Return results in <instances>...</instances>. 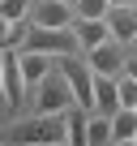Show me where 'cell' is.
<instances>
[{
    "mask_svg": "<svg viewBox=\"0 0 137 146\" xmlns=\"http://www.w3.org/2000/svg\"><path fill=\"white\" fill-rule=\"evenodd\" d=\"M73 35H77V47H86V52L99 47V43H107V39H116L111 26H107V17H77Z\"/></svg>",
    "mask_w": 137,
    "mask_h": 146,
    "instance_id": "cell-6",
    "label": "cell"
},
{
    "mask_svg": "<svg viewBox=\"0 0 137 146\" xmlns=\"http://www.w3.org/2000/svg\"><path fill=\"white\" fill-rule=\"evenodd\" d=\"M73 13H77L73 0H39L30 9V22L34 26H51V30H73Z\"/></svg>",
    "mask_w": 137,
    "mask_h": 146,
    "instance_id": "cell-4",
    "label": "cell"
},
{
    "mask_svg": "<svg viewBox=\"0 0 137 146\" xmlns=\"http://www.w3.org/2000/svg\"><path fill=\"white\" fill-rule=\"evenodd\" d=\"M77 47V35L73 30H51V26H34L30 22V30L22 35V52H47V56H68Z\"/></svg>",
    "mask_w": 137,
    "mask_h": 146,
    "instance_id": "cell-3",
    "label": "cell"
},
{
    "mask_svg": "<svg viewBox=\"0 0 137 146\" xmlns=\"http://www.w3.org/2000/svg\"><path fill=\"white\" fill-rule=\"evenodd\" d=\"M30 9H34V0H0V13H5L9 22H22Z\"/></svg>",
    "mask_w": 137,
    "mask_h": 146,
    "instance_id": "cell-14",
    "label": "cell"
},
{
    "mask_svg": "<svg viewBox=\"0 0 137 146\" xmlns=\"http://www.w3.org/2000/svg\"><path fill=\"white\" fill-rule=\"evenodd\" d=\"M13 142H39V146H68V108L51 116H34L26 125H13Z\"/></svg>",
    "mask_w": 137,
    "mask_h": 146,
    "instance_id": "cell-1",
    "label": "cell"
},
{
    "mask_svg": "<svg viewBox=\"0 0 137 146\" xmlns=\"http://www.w3.org/2000/svg\"><path fill=\"white\" fill-rule=\"evenodd\" d=\"M17 64H22V78H26V86L34 90L47 73H51V64H56V56H47V52H22L17 56Z\"/></svg>",
    "mask_w": 137,
    "mask_h": 146,
    "instance_id": "cell-10",
    "label": "cell"
},
{
    "mask_svg": "<svg viewBox=\"0 0 137 146\" xmlns=\"http://www.w3.org/2000/svg\"><path fill=\"white\" fill-rule=\"evenodd\" d=\"M86 125H90L86 108H68V146H86Z\"/></svg>",
    "mask_w": 137,
    "mask_h": 146,
    "instance_id": "cell-13",
    "label": "cell"
},
{
    "mask_svg": "<svg viewBox=\"0 0 137 146\" xmlns=\"http://www.w3.org/2000/svg\"><path fill=\"white\" fill-rule=\"evenodd\" d=\"M77 5V17H107L111 0H73Z\"/></svg>",
    "mask_w": 137,
    "mask_h": 146,
    "instance_id": "cell-15",
    "label": "cell"
},
{
    "mask_svg": "<svg viewBox=\"0 0 137 146\" xmlns=\"http://www.w3.org/2000/svg\"><path fill=\"white\" fill-rule=\"evenodd\" d=\"M73 86H68L64 73H47V78L34 86V116H51V112H64L73 108Z\"/></svg>",
    "mask_w": 137,
    "mask_h": 146,
    "instance_id": "cell-2",
    "label": "cell"
},
{
    "mask_svg": "<svg viewBox=\"0 0 137 146\" xmlns=\"http://www.w3.org/2000/svg\"><path fill=\"white\" fill-rule=\"evenodd\" d=\"M13 108H9V99H5V90H0V125H5V116H9Z\"/></svg>",
    "mask_w": 137,
    "mask_h": 146,
    "instance_id": "cell-17",
    "label": "cell"
},
{
    "mask_svg": "<svg viewBox=\"0 0 137 146\" xmlns=\"http://www.w3.org/2000/svg\"><path fill=\"white\" fill-rule=\"evenodd\" d=\"M86 142L90 146H103V142H116V129H111V116H90V125H86Z\"/></svg>",
    "mask_w": 137,
    "mask_h": 146,
    "instance_id": "cell-12",
    "label": "cell"
},
{
    "mask_svg": "<svg viewBox=\"0 0 137 146\" xmlns=\"http://www.w3.org/2000/svg\"><path fill=\"white\" fill-rule=\"evenodd\" d=\"M94 112H103V116L120 112V82L107 73H94Z\"/></svg>",
    "mask_w": 137,
    "mask_h": 146,
    "instance_id": "cell-9",
    "label": "cell"
},
{
    "mask_svg": "<svg viewBox=\"0 0 137 146\" xmlns=\"http://www.w3.org/2000/svg\"><path fill=\"white\" fill-rule=\"evenodd\" d=\"M124 73H133V78H137V56H128V60H124Z\"/></svg>",
    "mask_w": 137,
    "mask_h": 146,
    "instance_id": "cell-18",
    "label": "cell"
},
{
    "mask_svg": "<svg viewBox=\"0 0 137 146\" xmlns=\"http://www.w3.org/2000/svg\"><path fill=\"white\" fill-rule=\"evenodd\" d=\"M111 5H137V0H111Z\"/></svg>",
    "mask_w": 137,
    "mask_h": 146,
    "instance_id": "cell-19",
    "label": "cell"
},
{
    "mask_svg": "<svg viewBox=\"0 0 137 146\" xmlns=\"http://www.w3.org/2000/svg\"><path fill=\"white\" fill-rule=\"evenodd\" d=\"M0 82H5V99H9V108H17V103H22V95L30 90V86H26V78H22V64H17V56H13V52H5Z\"/></svg>",
    "mask_w": 137,
    "mask_h": 146,
    "instance_id": "cell-8",
    "label": "cell"
},
{
    "mask_svg": "<svg viewBox=\"0 0 137 146\" xmlns=\"http://www.w3.org/2000/svg\"><path fill=\"white\" fill-rule=\"evenodd\" d=\"M111 129H116V142H137V108H120L111 116Z\"/></svg>",
    "mask_w": 137,
    "mask_h": 146,
    "instance_id": "cell-11",
    "label": "cell"
},
{
    "mask_svg": "<svg viewBox=\"0 0 137 146\" xmlns=\"http://www.w3.org/2000/svg\"><path fill=\"white\" fill-rule=\"evenodd\" d=\"M107 26L120 43H133L137 39V5H111L107 9Z\"/></svg>",
    "mask_w": 137,
    "mask_h": 146,
    "instance_id": "cell-7",
    "label": "cell"
},
{
    "mask_svg": "<svg viewBox=\"0 0 137 146\" xmlns=\"http://www.w3.org/2000/svg\"><path fill=\"white\" fill-rule=\"evenodd\" d=\"M94 73H107V78H116V73L124 69V56H120V39H107L99 47H90V60H86Z\"/></svg>",
    "mask_w": 137,
    "mask_h": 146,
    "instance_id": "cell-5",
    "label": "cell"
},
{
    "mask_svg": "<svg viewBox=\"0 0 137 146\" xmlns=\"http://www.w3.org/2000/svg\"><path fill=\"white\" fill-rule=\"evenodd\" d=\"M120 108H137V78L133 73L120 78Z\"/></svg>",
    "mask_w": 137,
    "mask_h": 146,
    "instance_id": "cell-16",
    "label": "cell"
}]
</instances>
